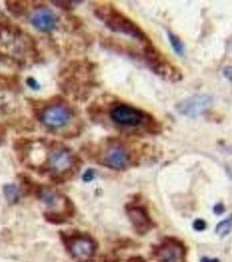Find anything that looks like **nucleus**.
Masks as SVG:
<instances>
[{
  "label": "nucleus",
  "instance_id": "aec40b11",
  "mask_svg": "<svg viewBox=\"0 0 232 262\" xmlns=\"http://www.w3.org/2000/svg\"><path fill=\"white\" fill-rule=\"evenodd\" d=\"M193 227L196 231H202L206 228V223L202 220H197L194 222Z\"/></svg>",
  "mask_w": 232,
  "mask_h": 262
},
{
  "label": "nucleus",
  "instance_id": "f03ea898",
  "mask_svg": "<svg viewBox=\"0 0 232 262\" xmlns=\"http://www.w3.org/2000/svg\"><path fill=\"white\" fill-rule=\"evenodd\" d=\"M95 15L104 23L105 26L113 33H121L130 37L145 45L151 42L146 33L131 18L123 14L112 6H101L94 11Z\"/></svg>",
  "mask_w": 232,
  "mask_h": 262
},
{
  "label": "nucleus",
  "instance_id": "b1692460",
  "mask_svg": "<svg viewBox=\"0 0 232 262\" xmlns=\"http://www.w3.org/2000/svg\"><path fill=\"white\" fill-rule=\"evenodd\" d=\"M132 262H144L143 260V259H141V258H135V259H133V261Z\"/></svg>",
  "mask_w": 232,
  "mask_h": 262
},
{
  "label": "nucleus",
  "instance_id": "9d476101",
  "mask_svg": "<svg viewBox=\"0 0 232 262\" xmlns=\"http://www.w3.org/2000/svg\"><path fill=\"white\" fill-rule=\"evenodd\" d=\"M155 254L158 262H183L184 247L177 241L168 239L156 247Z\"/></svg>",
  "mask_w": 232,
  "mask_h": 262
},
{
  "label": "nucleus",
  "instance_id": "7ed1b4c3",
  "mask_svg": "<svg viewBox=\"0 0 232 262\" xmlns=\"http://www.w3.org/2000/svg\"><path fill=\"white\" fill-rule=\"evenodd\" d=\"M37 117L45 128L50 130H61L71 123L75 111L66 101L60 97H54L39 108Z\"/></svg>",
  "mask_w": 232,
  "mask_h": 262
},
{
  "label": "nucleus",
  "instance_id": "0eeeda50",
  "mask_svg": "<svg viewBox=\"0 0 232 262\" xmlns=\"http://www.w3.org/2000/svg\"><path fill=\"white\" fill-rule=\"evenodd\" d=\"M69 253L78 262H89L95 256L96 243L89 236L75 234L64 238Z\"/></svg>",
  "mask_w": 232,
  "mask_h": 262
},
{
  "label": "nucleus",
  "instance_id": "1a4fd4ad",
  "mask_svg": "<svg viewBox=\"0 0 232 262\" xmlns=\"http://www.w3.org/2000/svg\"><path fill=\"white\" fill-rule=\"evenodd\" d=\"M212 96L208 95H195L180 101L176 105V111L182 116L196 118L208 111L212 107Z\"/></svg>",
  "mask_w": 232,
  "mask_h": 262
},
{
  "label": "nucleus",
  "instance_id": "f8f14e48",
  "mask_svg": "<svg viewBox=\"0 0 232 262\" xmlns=\"http://www.w3.org/2000/svg\"><path fill=\"white\" fill-rule=\"evenodd\" d=\"M128 215L134 229L140 234H145L153 226L148 212L143 207L129 206L128 207Z\"/></svg>",
  "mask_w": 232,
  "mask_h": 262
},
{
  "label": "nucleus",
  "instance_id": "9b49d317",
  "mask_svg": "<svg viewBox=\"0 0 232 262\" xmlns=\"http://www.w3.org/2000/svg\"><path fill=\"white\" fill-rule=\"evenodd\" d=\"M31 23L41 33H50L56 27V14L47 6H39L33 12L30 18Z\"/></svg>",
  "mask_w": 232,
  "mask_h": 262
},
{
  "label": "nucleus",
  "instance_id": "412c9836",
  "mask_svg": "<svg viewBox=\"0 0 232 262\" xmlns=\"http://www.w3.org/2000/svg\"><path fill=\"white\" fill-rule=\"evenodd\" d=\"M223 76L226 78L228 81L232 82V67H230V66L225 67V68L223 69Z\"/></svg>",
  "mask_w": 232,
  "mask_h": 262
},
{
  "label": "nucleus",
  "instance_id": "f257e3e1",
  "mask_svg": "<svg viewBox=\"0 0 232 262\" xmlns=\"http://www.w3.org/2000/svg\"><path fill=\"white\" fill-rule=\"evenodd\" d=\"M47 147L51 150L47 160L40 166L41 171L50 173L54 181H65L74 176L79 164L78 157L73 155L67 147L55 141L48 142Z\"/></svg>",
  "mask_w": 232,
  "mask_h": 262
},
{
  "label": "nucleus",
  "instance_id": "a211bd4d",
  "mask_svg": "<svg viewBox=\"0 0 232 262\" xmlns=\"http://www.w3.org/2000/svg\"><path fill=\"white\" fill-rule=\"evenodd\" d=\"M96 170L94 169H87V170L84 172L83 176H82V179L85 183H89V182L92 181L95 178H96Z\"/></svg>",
  "mask_w": 232,
  "mask_h": 262
},
{
  "label": "nucleus",
  "instance_id": "ddd939ff",
  "mask_svg": "<svg viewBox=\"0 0 232 262\" xmlns=\"http://www.w3.org/2000/svg\"><path fill=\"white\" fill-rule=\"evenodd\" d=\"M27 2L25 1H11V0H7L5 2L6 5V8L7 11L12 14L13 17L15 18H19L22 16L25 15V13L27 11Z\"/></svg>",
  "mask_w": 232,
  "mask_h": 262
},
{
  "label": "nucleus",
  "instance_id": "6e6552de",
  "mask_svg": "<svg viewBox=\"0 0 232 262\" xmlns=\"http://www.w3.org/2000/svg\"><path fill=\"white\" fill-rule=\"evenodd\" d=\"M131 154L122 143H110L101 158V164L111 170H125L131 164Z\"/></svg>",
  "mask_w": 232,
  "mask_h": 262
},
{
  "label": "nucleus",
  "instance_id": "2eb2a0df",
  "mask_svg": "<svg viewBox=\"0 0 232 262\" xmlns=\"http://www.w3.org/2000/svg\"><path fill=\"white\" fill-rule=\"evenodd\" d=\"M4 194L6 200L11 204H16L19 200V191L15 185L7 184L4 186Z\"/></svg>",
  "mask_w": 232,
  "mask_h": 262
},
{
  "label": "nucleus",
  "instance_id": "dca6fc26",
  "mask_svg": "<svg viewBox=\"0 0 232 262\" xmlns=\"http://www.w3.org/2000/svg\"><path fill=\"white\" fill-rule=\"evenodd\" d=\"M232 230V217H228L226 220L218 224L216 228V232L218 236L222 238L229 234Z\"/></svg>",
  "mask_w": 232,
  "mask_h": 262
},
{
  "label": "nucleus",
  "instance_id": "4468645a",
  "mask_svg": "<svg viewBox=\"0 0 232 262\" xmlns=\"http://www.w3.org/2000/svg\"><path fill=\"white\" fill-rule=\"evenodd\" d=\"M167 34H168V39H169V41H170L171 48L175 52V54H177L179 56H182L185 53V48L182 39L170 31H169Z\"/></svg>",
  "mask_w": 232,
  "mask_h": 262
},
{
  "label": "nucleus",
  "instance_id": "39448f33",
  "mask_svg": "<svg viewBox=\"0 0 232 262\" xmlns=\"http://www.w3.org/2000/svg\"><path fill=\"white\" fill-rule=\"evenodd\" d=\"M37 195L40 201L49 210L51 216L48 217V220H53L54 215L56 214L54 222H56L58 219H60V222H62L64 221L62 215L66 219V217H69L74 212L71 201L66 196H61L49 189L42 187L37 190Z\"/></svg>",
  "mask_w": 232,
  "mask_h": 262
},
{
  "label": "nucleus",
  "instance_id": "20e7f679",
  "mask_svg": "<svg viewBox=\"0 0 232 262\" xmlns=\"http://www.w3.org/2000/svg\"><path fill=\"white\" fill-rule=\"evenodd\" d=\"M108 115L114 124L122 128H146L154 123V120L145 111L122 102L112 105Z\"/></svg>",
  "mask_w": 232,
  "mask_h": 262
},
{
  "label": "nucleus",
  "instance_id": "4be33fe9",
  "mask_svg": "<svg viewBox=\"0 0 232 262\" xmlns=\"http://www.w3.org/2000/svg\"><path fill=\"white\" fill-rule=\"evenodd\" d=\"M224 211H225V208L222 204H219V205L215 206L214 212L216 214H222Z\"/></svg>",
  "mask_w": 232,
  "mask_h": 262
},
{
  "label": "nucleus",
  "instance_id": "5701e85b",
  "mask_svg": "<svg viewBox=\"0 0 232 262\" xmlns=\"http://www.w3.org/2000/svg\"><path fill=\"white\" fill-rule=\"evenodd\" d=\"M6 128L3 126L0 125V144L3 143L6 140Z\"/></svg>",
  "mask_w": 232,
  "mask_h": 262
},
{
  "label": "nucleus",
  "instance_id": "f3484780",
  "mask_svg": "<svg viewBox=\"0 0 232 262\" xmlns=\"http://www.w3.org/2000/svg\"><path fill=\"white\" fill-rule=\"evenodd\" d=\"M76 1H52L54 6L66 12H70L75 9V4Z\"/></svg>",
  "mask_w": 232,
  "mask_h": 262
},
{
  "label": "nucleus",
  "instance_id": "6ab92c4d",
  "mask_svg": "<svg viewBox=\"0 0 232 262\" xmlns=\"http://www.w3.org/2000/svg\"><path fill=\"white\" fill-rule=\"evenodd\" d=\"M27 86L30 88L31 90H40V84L39 83V81H37L36 79L33 77H28L27 79Z\"/></svg>",
  "mask_w": 232,
  "mask_h": 262
},
{
  "label": "nucleus",
  "instance_id": "423d86ee",
  "mask_svg": "<svg viewBox=\"0 0 232 262\" xmlns=\"http://www.w3.org/2000/svg\"><path fill=\"white\" fill-rule=\"evenodd\" d=\"M144 55L152 71L166 80L178 81L182 76L175 66L171 65L153 46H146Z\"/></svg>",
  "mask_w": 232,
  "mask_h": 262
}]
</instances>
